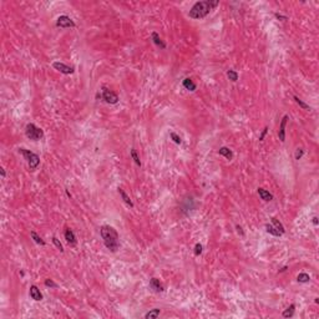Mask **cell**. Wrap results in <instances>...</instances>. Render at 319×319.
I'll use <instances>...</instances> for the list:
<instances>
[{
	"instance_id": "1",
	"label": "cell",
	"mask_w": 319,
	"mask_h": 319,
	"mask_svg": "<svg viewBox=\"0 0 319 319\" xmlns=\"http://www.w3.org/2000/svg\"><path fill=\"white\" fill-rule=\"evenodd\" d=\"M219 4L218 0H205V1H197L190 10L188 16L192 19H203L205 16H207L211 10H213L217 5Z\"/></svg>"
},
{
	"instance_id": "2",
	"label": "cell",
	"mask_w": 319,
	"mask_h": 319,
	"mask_svg": "<svg viewBox=\"0 0 319 319\" xmlns=\"http://www.w3.org/2000/svg\"><path fill=\"white\" fill-rule=\"evenodd\" d=\"M100 234L104 239V243L107 249L111 252H116L120 247V237L117 231L111 226H102L100 229Z\"/></svg>"
},
{
	"instance_id": "3",
	"label": "cell",
	"mask_w": 319,
	"mask_h": 319,
	"mask_svg": "<svg viewBox=\"0 0 319 319\" xmlns=\"http://www.w3.org/2000/svg\"><path fill=\"white\" fill-rule=\"evenodd\" d=\"M19 152L25 157V160L27 161V165H29V168L31 170V171H34L37 166H39V163H40V157L36 155V153H34V152H31L30 150H26V148H19Z\"/></svg>"
},
{
	"instance_id": "4",
	"label": "cell",
	"mask_w": 319,
	"mask_h": 319,
	"mask_svg": "<svg viewBox=\"0 0 319 319\" xmlns=\"http://www.w3.org/2000/svg\"><path fill=\"white\" fill-rule=\"evenodd\" d=\"M25 135L29 140L32 141H39L44 137V132L41 128H39L37 126H35L34 123H27L25 127Z\"/></svg>"
},
{
	"instance_id": "5",
	"label": "cell",
	"mask_w": 319,
	"mask_h": 319,
	"mask_svg": "<svg viewBox=\"0 0 319 319\" xmlns=\"http://www.w3.org/2000/svg\"><path fill=\"white\" fill-rule=\"evenodd\" d=\"M101 97L106 101L107 104H111V105H115V104L118 102V96H117L113 91L108 90L106 87L102 89V96H101Z\"/></svg>"
},
{
	"instance_id": "6",
	"label": "cell",
	"mask_w": 319,
	"mask_h": 319,
	"mask_svg": "<svg viewBox=\"0 0 319 319\" xmlns=\"http://www.w3.org/2000/svg\"><path fill=\"white\" fill-rule=\"evenodd\" d=\"M56 26L57 27H75V22L72 19H70L66 15H61L56 20Z\"/></svg>"
},
{
	"instance_id": "7",
	"label": "cell",
	"mask_w": 319,
	"mask_h": 319,
	"mask_svg": "<svg viewBox=\"0 0 319 319\" xmlns=\"http://www.w3.org/2000/svg\"><path fill=\"white\" fill-rule=\"evenodd\" d=\"M52 67L55 69V70H57V71H60L61 74H65V75H70V74H74V67H71V66H67V65H65V64H62V62H60V61H55V62H52Z\"/></svg>"
},
{
	"instance_id": "8",
	"label": "cell",
	"mask_w": 319,
	"mask_h": 319,
	"mask_svg": "<svg viewBox=\"0 0 319 319\" xmlns=\"http://www.w3.org/2000/svg\"><path fill=\"white\" fill-rule=\"evenodd\" d=\"M288 118H289V117H288L287 115H284V116H283V118H282V121H281V125H279L278 136H279V140H281L282 142H284V141H286V125H287Z\"/></svg>"
},
{
	"instance_id": "9",
	"label": "cell",
	"mask_w": 319,
	"mask_h": 319,
	"mask_svg": "<svg viewBox=\"0 0 319 319\" xmlns=\"http://www.w3.org/2000/svg\"><path fill=\"white\" fill-rule=\"evenodd\" d=\"M30 297H31L34 301H36V302H39V301L42 299V294H41L40 289H39L36 286H31V287H30Z\"/></svg>"
},
{
	"instance_id": "10",
	"label": "cell",
	"mask_w": 319,
	"mask_h": 319,
	"mask_svg": "<svg viewBox=\"0 0 319 319\" xmlns=\"http://www.w3.org/2000/svg\"><path fill=\"white\" fill-rule=\"evenodd\" d=\"M258 195H259V197H261L263 201H266V202H268V201H272V200H273V195H272V193H269L267 190H264V188H262V187H259V188H258Z\"/></svg>"
},
{
	"instance_id": "11",
	"label": "cell",
	"mask_w": 319,
	"mask_h": 319,
	"mask_svg": "<svg viewBox=\"0 0 319 319\" xmlns=\"http://www.w3.org/2000/svg\"><path fill=\"white\" fill-rule=\"evenodd\" d=\"M150 287L155 291V292H163L165 289H163V286L160 283V281L157 279V278H151V281H150Z\"/></svg>"
},
{
	"instance_id": "12",
	"label": "cell",
	"mask_w": 319,
	"mask_h": 319,
	"mask_svg": "<svg viewBox=\"0 0 319 319\" xmlns=\"http://www.w3.org/2000/svg\"><path fill=\"white\" fill-rule=\"evenodd\" d=\"M65 239H66V242L69 243V244H76V237H75V234H74V232L70 229V228H67L66 231H65Z\"/></svg>"
},
{
	"instance_id": "13",
	"label": "cell",
	"mask_w": 319,
	"mask_h": 319,
	"mask_svg": "<svg viewBox=\"0 0 319 319\" xmlns=\"http://www.w3.org/2000/svg\"><path fill=\"white\" fill-rule=\"evenodd\" d=\"M152 40H153V42H155V45H157L158 47H161V49H166V44L161 40V37H160V35L156 32V31H153L152 32Z\"/></svg>"
},
{
	"instance_id": "14",
	"label": "cell",
	"mask_w": 319,
	"mask_h": 319,
	"mask_svg": "<svg viewBox=\"0 0 319 319\" xmlns=\"http://www.w3.org/2000/svg\"><path fill=\"white\" fill-rule=\"evenodd\" d=\"M117 191H118V193H120V196H121V198L123 200V202L126 203V205H128L130 207H133V203H132V201H131V198L127 196V193L121 188V187H118L117 188Z\"/></svg>"
},
{
	"instance_id": "15",
	"label": "cell",
	"mask_w": 319,
	"mask_h": 319,
	"mask_svg": "<svg viewBox=\"0 0 319 319\" xmlns=\"http://www.w3.org/2000/svg\"><path fill=\"white\" fill-rule=\"evenodd\" d=\"M218 153H219L221 156H224L227 160H232V158H233V152H232L228 147H221V148L218 150Z\"/></svg>"
},
{
	"instance_id": "16",
	"label": "cell",
	"mask_w": 319,
	"mask_h": 319,
	"mask_svg": "<svg viewBox=\"0 0 319 319\" xmlns=\"http://www.w3.org/2000/svg\"><path fill=\"white\" fill-rule=\"evenodd\" d=\"M182 85H183V87H185L186 90H190V91H195V90H196V87H197V86H196V84H195L191 79H188V77L183 80Z\"/></svg>"
},
{
	"instance_id": "17",
	"label": "cell",
	"mask_w": 319,
	"mask_h": 319,
	"mask_svg": "<svg viewBox=\"0 0 319 319\" xmlns=\"http://www.w3.org/2000/svg\"><path fill=\"white\" fill-rule=\"evenodd\" d=\"M271 222H272V226H273V227H274L277 231H279L282 234L286 232V229H284L283 224H282V223H281V222H279L277 218H274V217H273V218H271Z\"/></svg>"
},
{
	"instance_id": "18",
	"label": "cell",
	"mask_w": 319,
	"mask_h": 319,
	"mask_svg": "<svg viewBox=\"0 0 319 319\" xmlns=\"http://www.w3.org/2000/svg\"><path fill=\"white\" fill-rule=\"evenodd\" d=\"M30 234H31V238L34 239V242L35 243H37V244H40V246H45L46 243H45V241L40 237V236H37V233L35 232V231H31L30 232Z\"/></svg>"
},
{
	"instance_id": "19",
	"label": "cell",
	"mask_w": 319,
	"mask_h": 319,
	"mask_svg": "<svg viewBox=\"0 0 319 319\" xmlns=\"http://www.w3.org/2000/svg\"><path fill=\"white\" fill-rule=\"evenodd\" d=\"M294 311H296V306L294 304H291L284 312H283V317L284 318H291V317H293V314H294Z\"/></svg>"
},
{
	"instance_id": "20",
	"label": "cell",
	"mask_w": 319,
	"mask_h": 319,
	"mask_svg": "<svg viewBox=\"0 0 319 319\" xmlns=\"http://www.w3.org/2000/svg\"><path fill=\"white\" fill-rule=\"evenodd\" d=\"M160 314H161V311L156 308V309H152V311H150L148 313H146V314H145V318L146 319H156L158 316H160Z\"/></svg>"
},
{
	"instance_id": "21",
	"label": "cell",
	"mask_w": 319,
	"mask_h": 319,
	"mask_svg": "<svg viewBox=\"0 0 319 319\" xmlns=\"http://www.w3.org/2000/svg\"><path fill=\"white\" fill-rule=\"evenodd\" d=\"M266 229H267V232L268 233H271L272 236H276V237H279V236H282V233L279 232V231H277L272 224H269V223H267L266 224Z\"/></svg>"
},
{
	"instance_id": "22",
	"label": "cell",
	"mask_w": 319,
	"mask_h": 319,
	"mask_svg": "<svg viewBox=\"0 0 319 319\" xmlns=\"http://www.w3.org/2000/svg\"><path fill=\"white\" fill-rule=\"evenodd\" d=\"M297 281H298L299 283H307V282L311 281V277H309V274H307V273H299L298 277H297Z\"/></svg>"
},
{
	"instance_id": "23",
	"label": "cell",
	"mask_w": 319,
	"mask_h": 319,
	"mask_svg": "<svg viewBox=\"0 0 319 319\" xmlns=\"http://www.w3.org/2000/svg\"><path fill=\"white\" fill-rule=\"evenodd\" d=\"M227 76H228V79L231 80V81H237L238 80V74H237V71H234V70H228L227 71Z\"/></svg>"
},
{
	"instance_id": "24",
	"label": "cell",
	"mask_w": 319,
	"mask_h": 319,
	"mask_svg": "<svg viewBox=\"0 0 319 319\" xmlns=\"http://www.w3.org/2000/svg\"><path fill=\"white\" fill-rule=\"evenodd\" d=\"M131 157L133 158V161H135V163H136L137 166H141L140 157H138V155H137V152H136V150H135V148H131Z\"/></svg>"
},
{
	"instance_id": "25",
	"label": "cell",
	"mask_w": 319,
	"mask_h": 319,
	"mask_svg": "<svg viewBox=\"0 0 319 319\" xmlns=\"http://www.w3.org/2000/svg\"><path fill=\"white\" fill-rule=\"evenodd\" d=\"M294 100H296V102H297L299 106L302 107V108H304V110H311V106H309L308 104H306L304 101H302V100H301L298 96H294Z\"/></svg>"
},
{
	"instance_id": "26",
	"label": "cell",
	"mask_w": 319,
	"mask_h": 319,
	"mask_svg": "<svg viewBox=\"0 0 319 319\" xmlns=\"http://www.w3.org/2000/svg\"><path fill=\"white\" fill-rule=\"evenodd\" d=\"M170 136H171V138L173 140V142H175V143H177V145H181V143H182V140H181V137H180L177 133L171 132V135H170Z\"/></svg>"
},
{
	"instance_id": "27",
	"label": "cell",
	"mask_w": 319,
	"mask_h": 319,
	"mask_svg": "<svg viewBox=\"0 0 319 319\" xmlns=\"http://www.w3.org/2000/svg\"><path fill=\"white\" fill-rule=\"evenodd\" d=\"M52 242H54V244L56 246V248H57V249H59L60 252H64V247H62L61 242H60V241H59V239H57L56 237H54V238H52Z\"/></svg>"
},
{
	"instance_id": "28",
	"label": "cell",
	"mask_w": 319,
	"mask_h": 319,
	"mask_svg": "<svg viewBox=\"0 0 319 319\" xmlns=\"http://www.w3.org/2000/svg\"><path fill=\"white\" fill-rule=\"evenodd\" d=\"M202 249H203L202 244H201V243H197V244L195 246V254H196V256H200V254L202 253Z\"/></svg>"
},
{
	"instance_id": "29",
	"label": "cell",
	"mask_w": 319,
	"mask_h": 319,
	"mask_svg": "<svg viewBox=\"0 0 319 319\" xmlns=\"http://www.w3.org/2000/svg\"><path fill=\"white\" fill-rule=\"evenodd\" d=\"M303 155H304V150H303V148H298V150L296 151V160L299 161V160L302 158Z\"/></svg>"
},
{
	"instance_id": "30",
	"label": "cell",
	"mask_w": 319,
	"mask_h": 319,
	"mask_svg": "<svg viewBox=\"0 0 319 319\" xmlns=\"http://www.w3.org/2000/svg\"><path fill=\"white\" fill-rule=\"evenodd\" d=\"M45 286H46V287H50V288H56V287H57V284H56L54 281H51V279H46V281H45Z\"/></svg>"
},
{
	"instance_id": "31",
	"label": "cell",
	"mask_w": 319,
	"mask_h": 319,
	"mask_svg": "<svg viewBox=\"0 0 319 319\" xmlns=\"http://www.w3.org/2000/svg\"><path fill=\"white\" fill-rule=\"evenodd\" d=\"M267 132H268V127H264L263 131H262V133H261V136H259V141H263V140H264V136L267 135Z\"/></svg>"
},
{
	"instance_id": "32",
	"label": "cell",
	"mask_w": 319,
	"mask_h": 319,
	"mask_svg": "<svg viewBox=\"0 0 319 319\" xmlns=\"http://www.w3.org/2000/svg\"><path fill=\"white\" fill-rule=\"evenodd\" d=\"M274 15H276L277 19H279V20H282V21L287 20V16H283V15H281V14H274Z\"/></svg>"
},
{
	"instance_id": "33",
	"label": "cell",
	"mask_w": 319,
	"mask_h": 319,
	"mask_svg": "<svg viewBox=\"0 0 319 319\" xmlns=\"http://www.w3.org/2000/svg\"><path fill=\"white\" fill-rule=\"evenodd\" d=\"M236 228H237V232H238L241 236H244V232H243V229H242L241 226H236Z\"/></svg>"
},
{
	"instance_id": "34",
	"label": "cell",
	"mask_w": 319,
	"mask_h": 319,
	"mask_svg": "<svg viewBox=\"0 0 319 319\" xmlns=\"http://www.w3.org/2000/svg\"><path fill=\"white\" fill-rule=\"evenodd\" d=\"M0 175H1V177H2V178L6 176V173H5V170H4V168H0Z\"/></svg>"
},
{
	"instance_id": "35",
	"label": "cell",
	"mask_w": 319,
	"mask_h": 319,
	"mask_svg": "<svg viewBox=\"0 0 319 319\" xmlns=\"http://www.w3.org/2000/svg\"><path fill=\"white\" fill-rule=\"evenodd\" d=\"M313 223H314V226H318V218L317 217L313 218Z\"/></svg>"
}]
</instances>
